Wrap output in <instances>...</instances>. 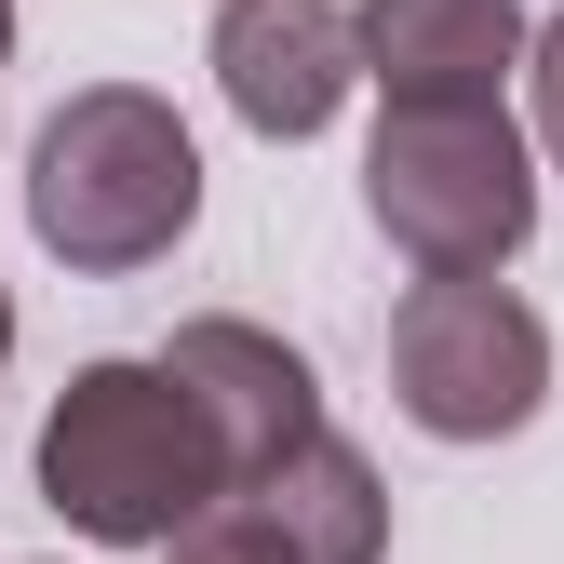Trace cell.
I'll return each mask as SVG.
<instances>
[{"mask_svg": "<svg viewBox=\"0 0 564 564\" xmlns=\"http://www.w3.org/2000/svg\"><path fill=\"white\" fill-rule=\"evenodd\" d=\"M41 498L108 551H162L188 511L229 498V457L175 390V364H82L41 431Z\"/></svg>", "mask_w": 564, "mask_h": 564, "instance_id": "obj_1", "label": "cell"}, {"mask_svg": "<svg viewBox=\"0 0 564 564\" xmlns=\"http://www.w3.org/2000/svg\"><path fill=\"white\" fill-rule=\"evenodd\" d=\"M28 216L67 269H149L188 216H202V149L162 95H67L41 121V162H28Z\"/></svg>", "mask_w": 564, "mask_h": 564, "instance_id": "obj_2", "label": "cell"}, {"mask_svg": "<svg viewBox=\"0 0 564 564\" xmlns=\"http://www.w3.org/2000/svg\"><path fill=\"white\" fill-rule=\"evenodd\" d=\"M364 202L416 269H498L538 229V175H524V134L498 121V95L484 108H390Z\"/></svg>", "mask_w": 564, "mask_h": 564, "instance_id": "obj_3", "label": "cell"}, {"mask_svg": "<svg viewBox=\"0 0 564 564\" xmlns=\"http://www.w3.org/2000/svg\"><path fill=\"white\" fill-rule=\"evenodd\" d=\"M390 390L431 444H498L551 390V336L484 269H416V296L390 310Z\"/></svg>", "mask_w": 564, "mask_h": 564, "instance_id": "obj_4", "label": "cell"}, {"mask_svg": "<svg viewBox=\"0 0 564 564\" xmlns=\"http://www.w3.org/2000/svg\"><path fill=\"white\" fill-rule=\"evenodd\" d=\"M216 82L256 134H323L364 82V41H349L336 0H229L216 14Z\"/></svg>", "mask_w": 564, "mask_h": 564, "instance_id": "obj_5", "label": "cell"}, {"mask_svg": "<svg viewBox=\"0 0 564 564\" xmlns=\"http://www.w3.org/2000/svg\"><path fill=\"white\" fill-rule=\"evenodd\" d=\"M364 67L390 108H484L524 54V0H364Z\"/></svg>", "mask_w": 564, "mask_h": 564, "instance_id": "obj_6", "label": "cell"}, {"mask_svg": "<svg viewBox=\"0 0 564 564\" xmlns=\"http://www.w3.org/2000/svg\"><path fill=\"white\" fill-rule=\"evenodd\" d=\"M162 364H175V390L202 403V431H216L229 484H242V470H269L296 431H323V403H310V364H296L282 336H256V323H188V336L162 349Z\"/></svg>", "mask_w": 564, "mask_h": 564, "instance_id": "obj_7", "label": "cell"}, {"mask_svg": "<svg viewBox=\"0 0 564 564\" xmlns=\"http://www.w3.org/2000/svg\"><path fill=\"white\" fill-rule=\"evenodd\" d=\"M229 498H256L282 538H296V564H377V538H390V498H377V470L349 457L336 431H296L269 470H242Z\"/></svg>", "mask_w": 564, "mask_h": 564, "instance_id": "obj_8", "label": "cell"}, {"mask_svg": "<svg viewBox=\"0 0 564 564\" xmlns=\"http://www.w3.org/2000/svg\"><path fill=\"white\" fill-rule=\"evenodd\" d=\"M162 564H296V538H282L256 498H216V511H188L162 538Z\"/></svg>", "mask_w": 564, "mask_h": 564, "instance_id": "obj_9", "label": "cell"}, {"mask_svg": "<svg viewBox=\"0 0 564 564\" xmlns=\"http://www.w3.org/2000/svg\"><path fill=\"white\" fill-rule=\"evenodd\" d=\"M524 67H538V149L564 162V14L538 28V54H524Z\"/></svg>", "mask_w": 564, "mask_h": 564, "instance_id": "obj_10", "label": "cell"}, {"mask_svg": "<svg viewBox=\"0 0 564 564\" xmlns=\"http://www.w3.org/2000/svg\"><path fill=\"white\" fill-rule=\"evenodd\" d=\"M0 54H14V0H0Z\"/></svg>", "mask_w": 564, "mask_h": 564, "instance_id": "obj_11", "label": "cell"}, {"mask_svg": "<svg viewBox=\"0 0 564 564\" xmlns=\"http://www.w3.org/2000/svg\"><path fill=\"white\" fill-rule=\"evenodd\" d=\"M0 349H14V310H0Z\"/></svg>", "mask_w": 564, "mask_h": 564, "instance_id": "obj_12", "label": "cell"}]
</instances>
